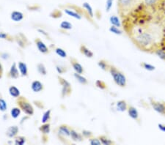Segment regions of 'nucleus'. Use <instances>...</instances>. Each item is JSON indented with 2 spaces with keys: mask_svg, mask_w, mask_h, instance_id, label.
Here are the masks:
<instances>
[{
  "mask_svg": "<svg viewBox=\"0 0 165 145\" xmlns=\"http://www.w3.org/2000/svg\"><path fill=\"white\" fill-rule=\"evenodd\" d=\"M141 65L143 67L144 69L146 70V71H153L156 69L155 66H153V65H151V64H149V63H142Z\"/></svg>",
  "mask_w": 165,
  "mask_h": 145,
  "instance_id": "aec40b11",
  "label": "nucleus"
},
{
  "mask_svg": "<svg viewBox=\"0 0 165 145\" xmlns=\"http://www.w3.org/2000/svg\"><path fill=\"white\" fill-rule=\"evenodd\" d=\"M37 46L38 48L39 51L42 53H46L48 51L47 47L45 46V44L42 42V41H37Z\"/></svg>",
  "mask_w": 165,
  "mask_h": 145,
  "instance_id": "4468645a",
  "label": "nucleus"
},
{
  "mask_svg": "<svg viewBox=\"0 0 165 145\" xmlns=\"http://www.w3.org/2000/svg\"><path fill=\"white\" fill-rule=\"evenodd\" d=\"M135 5V0H118V5L123 10H129Z\"/></svg>",
  "mask_w": 165,
  "mask_h": 145,
  "instance_id": "20e7f679",
  "label": "nucleus"
},
{
  "mask_svg": "<svg viewBox=\"0 0 165 145\" xmlns=\"http://www.w3.org/2000/svg\"><path fill=\"white\" fill-rule=\"evenodd\" d=\"M96 84L98 88H101V89H102V90H104V89L106 88V85H105V84L103 82V81H97L96 83Z\"/></svg>",
  "mask_w": 165,
  "mask_h": 145,
  "instance_id": "e433bc0d",
  "label": "nucleus"
},
{
  "mask_svg": "<svg viewBox=\"0 0 165 145\" xmlns=\"http://www.w3.org/2000/svg\"><path fill=\"white\" fill-rule=\"evenodd\" d=\"M110 71L112 76L114 78V81L118 86L124 87L126 85V78L123 73H122L121 72H120L116 68H113V67L110 68Z\"/></svg>",
  "mask_w": 165,
  "mask_h": 145,
  "instance_id": "f03ea898",
  "label": "nucleus"
},
{
  "mask_svg": "<svg viewBox=\"0 0 165 145\" xmlns=\"http://www.w3.org/2000/svg\"><path fill=\"white\" fill-rule=\"evenodd\" d=\"M32 89L34 92H38L43 89V85L40 81H35L32 84Z\"/></svg>",
  "mask_w": 165,
  "mask_h": 145,
  "instance_id": "1a4fd4ad",
  "label": "nucleus"
},
{
  "mask_svg": "<svg viewBox=\"0 0 165 145\" xmlns=\"http://www.w3.org/2000/svg\"><path fill=\"white\" fill-rule=\"evenodd\" d=\"M98 66H99L101 69L103 70L106 69V63H105L104 61H100L99 63H98Z\"/></svg>",
  "mask_w": 165,
  "mask_h": 145,
  "instance_id": "58836bf2",
  "label": "nucleus"
},
{
  "mask_svg": "<svg viewBox=\"0 0 165 145\" xmlns=\"http://www.w3.org/2000/svg\"><path fill=\"white\" fill-rule=\"evenodd\" d=\"M2 65L0 64V72H2Z\"/></svg>",
  "mask_w": 165,
  "mask_h": 145,
  "instance_id": "37998d69",
  "label": "nucleus"
},
{
  "mask_svg": "<svg viewBox=\"0 0 165 145\" xmlns=\"http://www.w3.org/2000/svg\"><path fill=\"white\" fill-rule=\"evenodd\" d=\"M100 141H101V144L106 145H110L112 143V142L111 140H110L109 138H107L105 136H101V138H100Z\"/></svg>",
  "mask_w": 165,
  "mask_h": 145,
  "instance_id": "c85d7f7f",
  "label": "nucleus"
},
{
  "mask_svg": "<svg viewBox=\"0 0 165 145\" xmlns=\"http://www.w3.org/2000/svg\"><path fill=\"white\" fill-rule=\"evenodd\" d=\"M128 113L129 116L133 120H137L139 118V112L135 107L129 106L128 108Z\"/></svg>",
  "mask_w": 165,
  "mask_h": 145,
  "instance_id": "423d86ee",
  "label": "nucleus"
},
{
  "mask_svg": "<svg viewBox=\"0 0 165 145\" xmlns=\"http://www.w3.org/2000/svg\"><path fill=\"white\" fill-rule=\"evenodd\" d=\"M21 111L19 108H13L11 110V116L13 117V118H17L18 116L20 115Z\"/></svg>",
  "mask_w": 165,
  "mask_h": 145,
  "instance_id": "4be33fe9",
  "label": "nucleus"
},
{
  "mask_svg": "<svg viewBox=\"0 0 165 145\" xmlns=\"http://www.w3.org/2000/svg\"><path fill=\"white\" fill-rule=\"evenodd\" d=\"M50 113H51L50 110H49V111H45V114H43V118H42L43 123H45V122H47L48 120H49V117H50Z\"/></svg>",
  "mask_w": 165,
  "mask_h": 145,
  "instance_id": "cd10ccee",
  "label": "nucleus"
},
{
  "mask_svg": "<svg viewBox=\"0 0 165 145\" xmlns=\"http://www.w3.org/2000/svg\"><path fill=\"white\" fill-rule=\"evenodd\" d=\"M83 7L87 10V12L88 13L90 16L93 18V8H92V7H91V5H90L89 3H88V2H84V3H83Z\"/></svg>",
  "mask_w": 165,
  "mask_h": 145,
  "instance_id": "ddd939ff",
  "label": "nucleus"
},
{
  "mask_svg": "<svg viewBox=\"0 0 165 145\" xmlns=\"http://www.w3.org/2000/svg\"><path fill=\"white\" fill-rule=\"evenodd\" d=\"M81 52L84 54V55L86 56L87 57H90V58L93 57V53L90 50H89L88 48H86L85 46H81Z\"/></svg>",
  "mask_w": 165,
  "mask_h": 145,
  "instance_id": "f3484780",
  "label": "nucleus"
},
{
  "mask_svg": "<svg viewBox=\"0 0 165 145\" xmlns=\"http://www.w3.org/2000/svg\"><path fill=\"white\" fill-rule=\"evenodd\" d=\"M41 130H42L43 133H49V131H50V127H49V125H48V124H45V125H43L42 128H41Z\"/></svg>",
  "mask_w": 165,
  "mask_h": 145,
  "instance_id": "c9c22d12",
  "label": "nucleus"
},
{
  "mask_svg": "<svg viewBox=\"0 0 165 145\" xmlns=\"http://www.w3.org/2000/svg\"><path fill=\"white\" fill-rule=\"evenodd\" d=\"M10 76L13 78H16L19 76V72H18V70H17L15 63H13L12 66H11V68H10Z\"/></svg>",
  "mask_w": 165,
  "mask_h": 145,
  "instance_id": "f8f14e48",
  "label": "nucleus"
},
{
  "mask_svg": "<svg viewBox=\"0 0 165 145\" xmlns=\"http://www.w3.org/2000/svg\"><path fill=\"white\" fill-rule=\"evenodd\" d=\"M24 15L21 12L19 11H14L11 13V19L14 21H20L23 19Z\"/></svg>",
  "mask_w": 165,
  "mask_h": 145,
  "instance_id": "6e6552de",
  "label": "nucleus"
},
{
  "mask_svg": "<svg viewBox=\"0 0 165 145\" xmlns=\"http://www.w3.org/2000/svg\"><path fill=\"white\" fill-rule=\"evenodd\" d=\"M19 68L23 76H26V75L27 74V65H26V64H24V63H19Z\"/></svg>",
  "mask_w": 165,
  "mask_h": 145,
  "instance_id": "6ab92c4d",
  "label": "nucleus"
},
{
  "mask_svg": "<svg viewBox=\"0 0 165 145\" xmlns=\"http://www.w3.org/2000/svg\"><path fill=\"white\" fill-rule=\"evenodd\" d=\"M155 54L156 55L157 57H158L160 59L165 61V50L162 49H156L155 51Z\"/></svg>",
  "mask_w": 165,
  "mask_h": 145,
  "instance_id": "a211bd4d",
  "label": "nucleus"
},
{
  "mask_svg": "<svg viewBox=\"0 0 165 145\" xmlns=\"http://www.w3.org/2000/svg\"><path fill=\"white\" fill-rule=\"evenodd\" d=\"M65 13H67L68 15H70V16H71V17H73L76 19H81V15H79V13H77L74 12V11H73V10H67V9H66V10H65Z\"/></svg>",
  "mask_w": 165,
  "mask_h": 145,
  "instance_id": "dca6fc26",
  "label": "nucleus"
},
{
  "mask_svg": "<svg viewBox=\"0 0 165 145\" xmlns=\"http://www.w3.org/2000/svg\"><path fill=\"white\" fill-rule=\"evenodd\" d=\"M73 69H74V71H76L77 73H79V74H81V73H82L83 68L81 65L79 64V63H73Z\"/></svg>",
  "mask_w": 165,
  "mask_h": 145,
  "instance_id": "412c9836",
  "label": "nucleus"
},
{
  "mask_svg": "<svg viewBox=\"0 0 165 145\" xmlns=\"http://www.w3.org/2000/svg\"><path fill=\"white\" fill-rule=\"evenodd\" d=\"M83 134L84 135H85V136H90L91 135V133H90V132H89V131H83Z\"/></svg>",
  "mask_w": 165,
  "mask_h": 145,
  "instance_id": "79ce46f5",
  "label": "nucleus"
},
{
  "mask_svg": "<svg viewBox=\"0 0 165 145\" xmlns=\"http://www.w3.org/2000/svg\"><path fill=\"white\" fill-rule=\"evenodd\" d=\"M158 128L161 131L165 132V125H164V124H158Z\"/></svg>",
  "mask_w": 165,
  "mask_h": 145,
  "instance_id": "ea45409f",
  "label": "nucleus"
},
{
  "mask_svg": "<svg viewBox=\"0 0 165 145\" xmlns=\"http://www.w3.org/2000/svg\"><path fill=\"white\" fill-rule=\"evenodd\" d=\"M56 53H57V54L59 56V57H62V58L66 57V56H67L65 51L64 50H62V49H56Z\"/></svg>",
  "mask_w": 165,
  "mask_h": 145,
  "instance_id": "7c9ffc66",
  "label": "nucleus"
},
{
  "mask_svg": "<svg viewBox=\"0 0 165 145\" xmlns=\"http://www.w3.org/2000/svg\"><path fill=\"white\" fill-rule=\"evenodd\" d=\"M7 109V103L3 99H0V110L5 111Z\"/></svg>",
  "mask_w": 165,
  "mask_h": 145,
  "instance_id": "2f4dec72",
  "label": "nucleus"
},
{
  "mask_svg": "<svg viewBox=\"0 0 165 145\" xmlns=\"http://www.w3.org/2000/svg\"><path fill=\"white\" fill-rule=\"evenodd\" d=\"M110 21L112 25L115 26V27H120L121 26L120 19H118V17H117V16H115V15H112L110 18Z\"/></svg>",
  "mask_w": 165,
  "mask_h": 145,
  "instance_id": "9b49d317",
  "label": "nucleus"
},
{
  "mask_svg": "<svg viewBox=\"0 0 165 145\" xmlns=\"http://www.w3.org/2000/svg\"><path fill=\"white\" fill-rule=\"evenodd\" d=\"M24 142H25V138H24V137H19V138H17L15 141V144L19 145L24 144Z\"/></svg>",
  "mask_w": 165,
  "mask_h": 145,
  "instance_id": "f704fd0d",
  "label": "nucleus"
},
{
  "mask_svg": "<svg viewBox=\"0 0 165 145\" xmlns=\"http://www.w3.org/2000/svg\"><path fill=\"white\" fill-rule=\"evenodd\" d=\"M37 68H38V71L41 72V74L43 75L46 74V71H45V68L43 66V65L39 64L38 66H37Z\"/></svg>",
  "mask_w": 165,
  "mask_h": 145,
  "instance_id": "72a5a7b5",
  "label": "nucleus"
},
{
  "mask_svg": "<svg viewBox=\"0 0 165 145\" xmlns=\"http://www.w3.org/2000/svg\"><path fill=\"white\" fill-rule=\"evenodd\" d=\"M101 142L98 138H93L90 140V144L91 145H101Z\"/></svg>",
  "mask_w": 165,
  "mask_h": 145,
  "instance_id": "4c0bfd02",
  "label": "nucleus"
},
{
  "mask_svg": "<svg viewBox=\"0 0 165 145\" xmlns=\"http://www.w3.org/2000/svg\"><path fill=\"white\" fill-rule=\"evenodd\" d=\"M20 106L23 109V111L27 114L32 115L33 114V108L29 103H27V102H20Z\"/></svg>",
  "mask_w": 165,
  "mask_h": 145,
  "instance_id": "39448f33",
  "label": "nucleus"
},
{
  "mask_svg": "<svg viewBox=\"0 0 165 145\" xmlns=\"http://www.w3.org/2000/svg\"><path fill=\"white\" fill-rule=\"evenodd\" d=\"M59 132H60V133H62V134H63V135L65 136L71 135V132L68 130V129H67L66 127L64 126H62L59 128Z\"/></svg>",
  "mask_w": 165,
  "mask_h": 145,
  "instance_id": "bb28decb",
  "label": "nucleus"
},
{
  "mask_svg": "<svg viewBox=\"0 0 165 145\" xmlns=\"http://www.w3.org/2000/svg\"><path fill=\"white\" fill-rule=\"evenodd\" d=\"M71 137H72V138L73 139L74 141H77V140H80V138H81V137H80V136L77 133H76L75 130H71Z\"/></svg>",
  "mask_w": 165,
  "mask_h": 145,
  "instance_id": "c756f323",
  "label": "nucleus"
},
{
  "mask_svg": "<svg viewBox=\"0 0 165 145\" xmlns=\"http://www.w3.org/2000/svg\"><path fill=\"white\" fill-rule=\"evenodd\" d=\"M19 131V128L17 126H12L8 128V130L7 131V135L9 137H13L15 136Z\"/></svg>",
  "mask_w": 165,
  "mask_h": 145,
  "instance_id": "9d476101",
  "label": "nucleus"
},
{
  "mask_svg": "<svg viewBox=\"0 0 165 145\" xmlns=\"http://www.w3.org/2000/svg\"><path fill=\"white\" fill-rule=\"evenodd\" d=\"M113 1L114 0H106V10L107 12H109L111 8L112 7L113 5Z\"/></svg>",
  "mask_w": 165,
  "mask_h": 145,
  "instance_id": "473e14b6",
  "label": "nucleus"
},
{
  "mask_svg": "<svg viewBox=\"0 0 165 145\" xmlns=\"http://www.w3.org/2000/svg\"><path fill=\"white\" fill-rule=\"evenodd\" d=\"M136 45L144 50H149L155 44V39L153 35L148 32H140L135 35Z\"/></svg>",
  "mask_w": 165,
  "mask_h": 145,
  "instance_id": "f257e3e1",
  "label": "nucleus"
},
{
  "mask_svg": "<svg viewBox=\"0 0 165 145\" xmlns=\"http://www.w3.org/2000/svg\"><path fill=\"white\" fill-rule=\"evenodd\" d=\"M9 92H10L11 96L15 97V98L19 97V94H20V92H19V90H18L15 86H11V87H10V89H9Z\"/></svg>",
  "mask_w": 165,
  "mask_h": 145,
  "instance_id": "2eb2a0df",
  "label": "nucleus"
},
{
  "mask_svg": "<svg viewBox=\"0 0 165 145\" xmlns=\"http://www.w3.org/2000/svg\"><path fill=\"white\" fill-rule=\"evenodd\" d=\"M7 37V35L5 34V33H0V38L1 39H5Z\"/></svg>",
  "mask_w": 165,
  "mask_h": 145,
  "instance_id": "a19ab883",
  "label": "nucleus"
},
{
  "mask_svg": "<svg viewBox=\"0 0 165 145\" xmlns=\"http://www.w3.org/2000/svg\"><path fill=\"white\" fill-rule=\"evenodd\" d=\"M60 27L64 29H71L72 28V25L69 22L62 21L60 24Z\"/></svg>",
  "mask_w": 165,
  "mask_h": 145,
  "instance_id": "b1692460",
  "label": "nucleus"
},
{
  "mask_svg": "<svg viewBox=\"0 0 165 145\" xmlns=\"http://www.w3.org/2000/svg\"><path fill=\"white\" fill-rule=\"evenodd\" d=\"M110 31L115 35H122V31L120 29H118L117 27H115V26H112L110 28Z\"/></svg>",
  "mask_w": 165,
  "mask_h": 145,
  "instance_id": "5701e85b",
  "label": "nucleus"
},
{
  "mask_svg": "<svg viewBox=\"0 0 165 145\" xmlns=\"http://www.w3.org/2000/svg\"><path fill=\"white\" fill-rule=\"evenodd\" d=\"M151 106L154 111L158 112V114L165 115V103L153 100L151 102Z\"/></svg>",
  "mask_w": 165,
  "mask_h": 145,
  "instance_id": "7ed1b4c3",
  "label": "nucleus"
},
{
  "mask_svg": "<svg viewBox=\"0 0 165 145\" xmlns=\"http://www.w3.org/2000/svg\"><path fill=\"white\" fill-rule=\"evenodd\" d=\"M117 106V109L119 111H121V112H123V111H126L128 110V106H127L126 102L125 100H120L118 101L116 104Z\"/></svg>",
  "mask_w": 165,
  "mask_h": 145,
  "instance_id": "0eeeda50",
  "label": "nucleus"
},
{
  "mask_svg": "<svg viewBox=\"0 0 165 145\" xmlns=\"http://www.w3.org/2000/svg\"><path fill=\"white\" fill-rule=\"evenodd\" d=\"M144 2L148 7H153L156 5L158 0H144Z\"/></svg>",
  "mask_w": 165,
  "mask_h": 145,
  "instance_id": "393cba45",
  "label": "nucleus"
},
{
  "mask_svg": "<svg viewBox=\"0 0 165 145\" xmlns=\"http://www.w3.org/2000/svg\"><path fill=\"white\" fill-rule=\"evenodd\" d=\"M75 77L77 78L78 81H79L80 83H81V84H86L87 82H88V81H87V79L85 78L84 77H83L82 76H81L80 74H79V73H76V74H74Z\"/></svg>",
  "mask_w": 165,
  "mask_h": 145,
  "instance_id": "a878e982",
  "label": "nucleus"
}]
</instances>
